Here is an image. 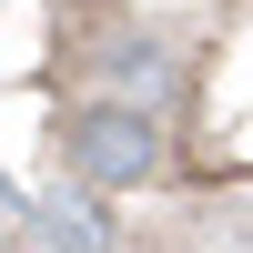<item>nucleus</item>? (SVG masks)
<instances>
[]
</instances>
